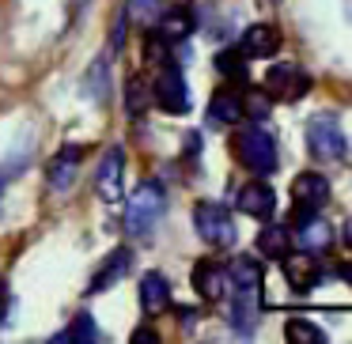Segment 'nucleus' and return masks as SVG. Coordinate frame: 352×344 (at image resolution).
<instances>
[{"label":"nucleus","instance_id":"f257e3e1","mask_svg":"<svg viewBox=\"0 0 352 344\" xmlns=\"http://www.w3.org/2000/svg\"><path fill=\"white\" fill-rule=\"evenodd\" d=\"M231 148H235L239 167H246L250 174L265 178V174L276 170V140H273V133H269L265 125H258V122L239 125L235 137H231Z\"/></svg>","mask_w":352,"mask_h":344},{"label":"nucleus","instance_id":"f03ea898","mask_svg":"<svg viewBox=\"0 0 352 344\" xmlns=\"http://www.w3.org/2000/svg\"><path fill=\"white\" fill-rule=\"evenodd\" d=\"M163 212H167V190H163L160 182H140L137 190H133L129 205H125V220H122L125 235L144 238L148 231L163 220Z\"/></svg>","mask_w":352,"mask_h":344},{"label":"nucleus","instance_id":"7ed1b4c3","mask_svg":"<svg viewBox=\"0 0 352 344\" xmlns=\"http://www.w3.org/2000/svg\"><path fill=\"white\" fill-rule=\"evenodd\" d=\"M307 152L318 163H344L349 159V140L333 117H311L307 122Z\"/></svg>","mask_w":352,"mask_h":344},{"label":"nucleus","instance_id":"20e7f679","mask_svg":"<svg viewBox=\"0 0 352 344\" xmlns=\"http://www.w3.org/2000/svg\"><path fill=\"white\" fill-rule=\"evenodd\" d=\"M193 231L201 235V242L216 246V250H223V246L235 242V220H231V212L223 205H212V200H201V205H193Z\"/></svg>","mask_w":352,"mask_h":344},{"label":"nucleus","instance_id":"39448f33","mask_svg":"<svg viewBox=\"0 0 352 344\" xmlns=\"http://www.w3.org/2000/svg\"><path fill=\"white\" fill-rule=\"evenodd\" d=\"M307 91H311V80H307V72L296 69V65L280 61V65H273V69L265 72V95L269 99L296 102V99H303Z\"/></svg>","mask_w":352,"mask_h":344},{"label":"nucleus","instance_id":"423d86ee","mask_svg":"<svg viewBox=\"0 0 352 344\" xmlns=\"http://www.w3.org/2000/svg\"><path fill=\"white\" fill-rule=\"evenodd\" d=\"M152 102L163 114H186V110H190V87H186L182 72L163 69L160 80H155V87H152Z\"/></svg>","mask_w":352,"mask_h":344},{"label":"nucleus","instance_id":"0eeeda50","mask_svg":"<svg viewBox=\"0 0 352 344\" xmlns=\"http://www.w3.org/2000/svg\"><path fill=\"white\" fill-rule=\"evenodd\" d=\"M261 318V288H231V310L228 321L239 336H250Z\"/></svg>","mask_w":352,"mask_h":344},{"label":"nucleus","instance_id":"6e6552de","mask_svg":"<svg viewBox=\"0 0 352 344\" xmlns=\"http://www.w3.org/2000/svg\"><path fill=\"white\" fill-rule=\"evenodd\" d=\"M280 261H284V276H288V284L296 291H311V288H318V284L326 280L318 253H311V250H299V253L288 250Z\"/></svg>","mask_w":352,"mask_h":344},{"label":"nucleus","instance_id":"1a4fd4ad","mask_svg":"<svg viewBox=\"0 0 352 344\" xmlns=\"http://www.w3.org/2000/svg\"><path fill=\"white\" fill-rule=\"evenodd\" d=\"M122 174H125V155H122V148H110L102 155L99 170H95V193H99V200H107V205L122 200V193H125Z\"/></svg>","mask_w":352,"mask_h":344},{"label":"nucleus","instance_id":"9d476101","mask_svg":"<svg viewBox=\"0 0 352 344\" xmlns=\"http://www.w3.org/2000/svg\"><path fill=\"white\" fill-rule=\"evenodd\" d=\"M296 242H299V250H311V253H326L329 246H333V227H329V220L318 208H314V212H299Z\"/></svg>","mask_w":352,"mask_h":344},{"label":"nucleus","instance_id":"9b49d317","mask_svg":"<svg viewBox=\"0 0 352 344\" xmlns=\"http://www.w3.org/2000/svg\"><path fill=\"white\" fill-rule=\"evenodd\" d=\"M326 200H329L326 174H318V170H303V174L292 178V205H296L299 212H314V208H322Z\"/></svg>","mask_w":352,"mask_h":344},{"label":"nucleus","instance_id":"f8f14e48","mask_svg":"<svg viewBox=\"0 0 352 344\" xmlns=\"http://www.w3.org/2000/svg\"><path fill=\"white\" fill-rule=\"evenodd\" d=\"M235 212H243V216H254V220H269V216L276 212V193H273V185L269 182H246L243 190H239V197H235Z\"/></svg>","mask_w":352,"mask_h":344},{"label":"nucleus","instance_id":"ddd939ff","mask_svg":"<svg viewBox=\"0 0 352 344\" xmlns=\"http://www.w3.org/2000/svg\"><path fill=\"white\" fill-rule=\"evenodd\" d=\"M193 288L205 303H220L228 295V268H220L216 261H197L193 265Z\"/></svg>","mask_w":352,"mask_h":344},{"label":"nucleus","instance_id":"4468645a","mask_svg":"<svg viewBox=\"0 0 352 344\" xmlns=\"http://www.w3.org/2000/svg\"><path fill=\"white\" fill-rule=\"evenodd\" d=\"M246 57H273L280 49V31L273 23H254L243 31V42H239Z\"/></svg>","mask_w":352,"mask_h":344},{"label":"nucleus","instance_id":"2eb2a0df","mask_svg":"<svg viewBox=\"0 0 352 344\" xmlns=\"http://www.w3.org/2000/svg\"><path fill=\"white\" fill-rule=\"evenodd\" d=\"M140 306L148 318H160L170 306V284L163 280V273H144L140 276Z\"/></svg>","mask_w":352,"mask_h":344},{"label":"nucleus","instance_id":"dca6fc26","mask_svg":"<svg viewBox=\"0 0 352 344\" xmlns=\"http://www.w3.org/2000/svg\"><path fill=\"white\" fill-rule=\"evenodd\" d=\"M243 122V95L235 91H216L212 102H208V125L216 129H228V125Z\"/></svg>","mask_w":352,"mask_h":344},{"label":"nucleus","instance_id":"f3484780","mask_svg":"<svg viewBox=\"0 0 352 344\" xmlns=\"http://www.w3.org/2000/svg\"><path fill=\"white\" fill-rule=\"evenodd\" d=\"M80 159H84V152H80V148H65V152L57 155L54 163H50V185H54L57 193H65L72 182H76Z\"/></svg>","mask_w":352,"mask_h":344},{"label":"nucleus","instance_id":"a211bd4d","mask_svg":"<svg viewBox=\"0 0 352 344\" xmlns=\"http://www.w3.org/2000/svg\"><path fill=\"white\" fill-rule=\"evenodd\" d=\"M193 27H197V19H193L190 8H178V4H167V12H163L160 19V34L167 42H182L193 34Z\"/></svg>","mask_w":352,"mask_h":344},{"label":"nucleus","instance_id":"6ab92c4d","mask_svg":"<svg viewBox=\"0 0 352 344\" xmlns=\"http://www.w3.org/2000/svg\"><path fill=\"white\" fill-rule=\"evenodd\" d=\"M133 268V253L129 250H114L107 261H102V268H99V276L91 280V291H107V288H114L118 280H122L125 273Z\"/></svg>","mask_w":352,"mask_h":344},{"label":"nucleus","instance_id":"aec40b11","mask_svg":"<svg viewBox=\"0 0 352 344\" xmlns=\"http://www.w3.org/2000/svg\"><path fill=\"white\" fill-rule=\"evenodd\" d=\"M288 250H292V231L288 227H276V223H273V227H265L258 235V253H261V257L280 261Z\"/></svg>","mask_w":352,"mask_h":344},{"label":"nucleus","instance_id":"412c9836","mask_svg":"<svg viewBox=\"0 0 352 344\" xmlns=\"http://www.w3.org/2000/svg\"><path fill=\"white\" fill-rule=\"evenodd\" d=\"M228 284L231 288H261V265L254 257H235L228 268Z\"/></svg>","mask_w":352,"mask_h":344},{"label":"nucleus","instance_id":"4be33fe9","mask_svg":"<svg viewBox=\"0 0 352 344\" xmlns=\"http://www.w3.org/2000/svg\"><path fill=\"white\" fill-rule=\"evenodd\" d=\"M76 341H84V344H95V341H99V325H95L91 314H80V318L72 321L69 329H61V333L54 336V344H76Z\"/></svg>","mask_w":352,"mask_h":344},{"label":"nucleus","instance_id":"5701e85b","mask_svg":"<svg viewBox=\"0 0 352 344\" xmlns=\"http://www.w3.org/2000/svg\"><path fill=\"white\" fill-rule=\"evenodd\" d=\"M84 87H87V99L91 102H107V91H110V61L107 57H99V61L87 69Z\"/></svg>","mask_w":352,"mask_h":344},{"label":"nucleus","instance_id":"b1692460","mask_svg":"<svg viewBox=\"0 0 352 344\" xmlns=\"http://www.w3.org/2000/svg\"><path fill=\"white\" fill-rule=\"evenodd\" d=\"M284 336H288V344H326V333L307 318H292L284 325Z\"/></svg>","mask_w":352,"mask_h":344},{"label":"nucleus","instance_id":"393cba45","mask_svg":"<svg viewBox=\"0 0 352 344\" xmlns=\"http://www.w3.org/2000/svg\"><path fill=\"white\" fill-rule=\"evenodd\" d=\"M216 69H220L223 76H231V80L243 84L246 80V54L243 49H220V54H216Z\"/></svg>","mask_w":352,"mask_h":344},{"label":"nucleus","instance_id":"a878e982","mask_svg":"<svg viewBox=\"0 0 352 344\" xmlns=\"http://www.w3.org/2000/svg\"><path fill=\"white\" fill-rule=\"evenodd\" d=\"M144 57H148V65H167V61H170V42L163 38L160 31H148V38H144Z\"/></svg>","mask_w":352,"mask_h":344},{"label":"nucleus","instance_id":"bb28decb","mask_svg":"<svg viewBox=\"0 0 352 344\" xmlns=\"http://www.w3.org/2000/svg\"><path fill=\"white\" fill-rule=\"evenodd\" d=\"M148 99H152V91H148L140 80H129V91H125V106H129V117H140L148 110Z\"/></svg>","mask_w":352,"mask_h":344},{"label":"nucleus","instance_id":"cd10ccee","mask_svg":"<svg viewBox=\"0 0 352 344\" xmlns=\"http://www.w3.org/2000/svg\"><path fill=\"white\" fill-rule=\"evenodd\" d=\"M269 114V95H246L243 99V122H265Z\"/></svg>","mask_w":352,"mask_h":344},{"label":"nucleus","instance_id":"c85d7f7f","mask_svg":"<svg viewBox=\"0 0 352 344\" xmlns=\"http://www.w3.org/2000/svg\"><path fill=\"white\" fill-rule=\"evenodd\" d=\"M129 12L140 23H155V19H160V4H155V0H129Z\"/></svg>","mask_w":352,"mask_h":344},{"label":"nucleus","instance_id":"c756f323","mask_svg":"<svg viewBox=\"0 0 352 344\" xmlns=\"http://www.w3.org/2000/svg\"><path fill=\"white\" fill-rule=\"evenodd\" d=\"M129 341H133V344H160V336H155L152 329H137V333H133Z\"/></svg>","mask_w":352,"mask_h":344},{"label":"nucleus","instance_id":"7c9ffc66","mask_svg":"<svg viewBox=\"0 0 352 344\" xmlns=\"http://www.w3.org/2000/svg\"><path fill=\"white\" fill-rule=\"evenodd\" d=\"M163 4H178V8H190L193 0H163Z\"/></svg>","mask_w":352,"mask_h":344},{"label":"nucleus","instance_id":"2f4dec72","mask_svg":"<svg viewBox=\"0 0 352 344\" xmlns=\"http://www.w3.org/2000/svg\"><path fill=\"white\" fill-rule=\"evenodd\" d=\"M0 193H4V182H0Z\"/></svg>","mask_w":352,"mask_h":344}]
</instances>
